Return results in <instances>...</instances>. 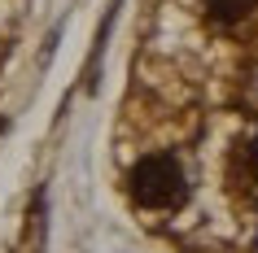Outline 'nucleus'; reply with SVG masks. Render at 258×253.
Returning a JSON list of instances; mask_svg holds the SVG:
<instances>
[{"label":"nucleus","instance_id":"7ed1b4c3","mask_svg":"<svg viewBox=\"0 0 258 253\" xmlns=\"http://www.w3.org/2000/svg\"><path fill=\"white\" fill-rule=\"evenodd\" d=\"M202 5H206V14L215 18V22L232 27V22H241V18L254 14V5H258V0H202Z\"/></svg>","mask_w":258,"mask_h":253},{"label":"nucleus","instance_id":"f03ea898","mask_svg":"<svg viewBox=\"0 0 258 253\" xmlns=\"http://www.w3.org/2000/svg\"><path fill=\"white\" fill-rule=\"evenodd\" d=\"M228 184L241 192V197L258 201V140H245V144L232 148L228 157Z\"/></svg>","mask_w":258,"mask_h":253},{"label":"nucleus","instance_id":"f257e3e1","mask_svg":"<svg viewBox=\"0 0 258 253\" xmlns=\"http://www.w3.org/2000/svg\"><path fill=\"white\" fill-rule=\"evenodd\" d=\"M127 192L140 210H179L188 201V175L171 153H149L132 166Z\"/></svg>","mask_w":258,"mask_h":253}]
</instances>
